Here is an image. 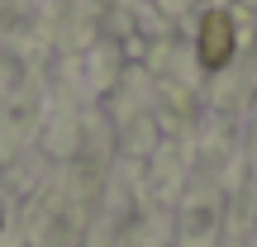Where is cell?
<instances>
[{
	"mask_svg": "<svg viewBox=\"0 0 257 247\" xmlns=\"http://www.w3.org/2000/svg\"><path fill=\"white\" fill-rule=\"evenodd\" d=\"M229 57H233V19L224 15V10H210V15L200 19V62L210 67V72H219Z\"/></svg>",
	"mask_w": 257,
	"mask_h": 247,
	"instance_id": "6da1fadb",
	"label": "cell"
}]
</instances>
